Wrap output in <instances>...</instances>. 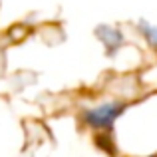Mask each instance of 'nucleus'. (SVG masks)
<instances>
[{
  "mask_svg": "<svg viewBox=\"0 0 157 157\" xmlns=\"http://www.w3.org/2000/svg\"><path fill=\"white\" fill-rule=\"evenodd\" d=\"M123 107L125 104H119V101H105L92 109H84V121L92 129H109L115 117L123 111Z\"/></svg>",
  "mask_w": 157,
  "mask_h": 157,
  "instance_id": "f257e3e1",
  "label": "nucleus"
}]
</instances>
